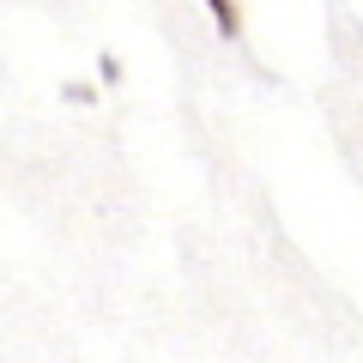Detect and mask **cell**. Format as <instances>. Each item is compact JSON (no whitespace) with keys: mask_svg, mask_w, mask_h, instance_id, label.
Wrapping results in <instances>:
<instances>
[{"mask_svg":"<svg viewBox=\"0 0 363 363\" xmlns=\"http://www.w3.org/2000/svg\"><path fill=\"white\" fill-rule=\"evenodd\" d=\"M206 6H212L218 37H242V0H206Z\"/></svg>","mask_w":363,"mask_h":363,"instance_id":"cell-1","label":"cell"}]
</instances>
